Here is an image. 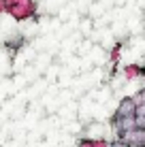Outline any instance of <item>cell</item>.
Masks as SVG:
<instances>
[{
  "label": "cell",
  "instance_id": "obj_1",
  "mask_svg": "<svg viewBox=\"0 0 145 147\" xmlns=\"http://www.w3.org/2000/svg\"><path fill=\"white\" fill-rule=\"evenodd\" d=\"M117 115H119V119H132L134 115H137V102H134V100H130V98L122 100Z\"/></svg>",
  "mask_w": 145,
  "mask_h": 147
}]
</instances>
